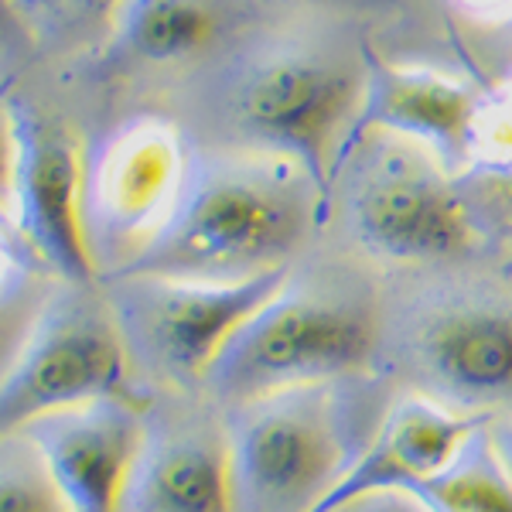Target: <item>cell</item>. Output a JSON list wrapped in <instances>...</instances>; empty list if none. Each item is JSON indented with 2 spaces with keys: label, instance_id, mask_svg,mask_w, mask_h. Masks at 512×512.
Instances as JSON below:
<instances>
[{
  "label": "cell",
  "instance_id": "1",
  "mask_svg": "<svg viewBox=\"0 0 512 512\" xmlns=\"http://www.w3.org/2000/svg\"><path fill=\"white\" fill-rule=\"evenodd\" d=\"M321 209L315 181L291 161L188 168L171 219L113 277L233 284L291 267Z\"/></svg>",
  "mask_w": 512,
  "mask_h": 512
},
{
  "label": "cell",
  "instance_id": "2",
  "mask_svg": "<svg viewBox=\"0 0 512 512\" xmlns=\"http://www.w3.org/2000/svg\"><path fill=\"white\" fill-rule=\"evenodd\" d=\"M338 383L294 386L222 410L236 512H315L376 431Z\"/></svg>",
  "mask_w": 512,
  "mask_h": 512
},
{
  "label": "cell",
  "instance_id": "3",
  "mask_svg": "<svg viewBox=\"0 0 512 512\" xmlns=\"http://www.w3.org/2000/svg\"><path fill=\"white\" fill-rule=\"evenodd\" d=\"M376 338L366 304L287 284L229 338L202 376V390L212 407L229 410L294 386L338 383L369 366Z\"/></svg>",
  "mask_w": 512,
  "mask_h": 512
},
{
  "label": "cell",
  "instance_id": "4",
  "mask_svg": "<svg viewBox=\"0 0 512 512\" xmlns=\"http://www.w3.org/2000/svg\"><path fill=\"white\" fill-rule=\"evenodd\" d=\"M287 284H291V267H277L233 284L110 277L106 301L117 315L134 373L185 390V386H202V376L209 373L229 338Z\"/></svg>",
  "mask_w": 512,
  "mask_h": 512
},
{
  "label": "cell",
  "instance_id": "5",
  "mask_svg": "<svg viewBox=\"0 0 512 512\" xmlns=\"http://www.w3.org/2000/svg\"><path fill=\"white\" fill-rule=\"evenodd\" d=\"M144 400L134 386V366L110 301L89 287L55 297L28 328L21 349L7 359L0 386V427L21 431L55 410L99 400Z\"/></svg>",
  "mask_w": 512,
  "mask_h": 512
},
{
  "label": "cell",
  "instance_id": "6",
  "mask_svg": "<svg viewBox=\"0 0 512 512\" xmlns=\"http://www.w3.org/2000/svg\"><path fill=\"white\" fill-rule=\"evenodd\" d=\"M4 202L11 233L65 284L93 287L99 270L82 222L86 161L55 117L11 96L4 110Z\"/></svg>",
  "mask_w": 512,
  "mask_h": 512
},
{
  "label": "cell",
  "instance_id": "7",
  "mask_svg": "<svg viewBox=\"0 0 512 512\" xmlns=\"http://www.w3.org/2000/svg\"><path fill=\"white\" fill-rule=\"evenodd\" d=\"M185 178L181 140L161 120H134L99 144L82 185V222L99 274H120L161 233Z\"/></svg>",
  "mask_w": 512,
  "mask_h": 512
},
{
  "label": "cell",
  "instance_id": "8",
  "mask_svg": "<svg viewBox=\"0 0 512 512\" xmlns=\"http://www.w3.org/2000/svg\"><path fill=\"white\" fill-rule=\"evenodd\" d=\"M362 86L321 59H274L253 69L236 93V127L250 144L291 161L328 202L338 147L352 134Z\"/></svg>",
  "mask_w": 512,
  "mask_h": 512
},
{
  "label": "cell",
  "instance_id": "9",
  "mask_svg": "<svg viewBox=\"0 0 512 512\" xmlns=\"http://www.w3.org/2000/svg\"><path fill=\"white\" fill-rule=\"evenodd\" d=\"M410 373L420 396L461 414H512V304L461 297L441 304L410 335Z\"/></svg>",
  "mask_w": 512,
  "mask_h": 512
},
{
  "label": "cell",
  "instance_id": "10",
  "mask_svg": "<svg viewBox=\"0 0 512 512\" xmlns=\"http://www.w3.org/2000/svg\"><path fill=\"white\" fill-rule=\"evenodd\" d=\"M441 171L414 161L369 171L349 195V222L359 243L396 263H441L472 250V209Z\"/></svg>",
  "mask_w": 512,
  "mask_h": 512
},
{
  "label": "cell",
  "instance_id": "11",
  "mask_svg": "<svg viewBox=\"0 0 512 512\" xmlns=\"http://www.w3.org/2000/svg\"><path fill=\"white\" fill-rule=\"evenodd\" d=\"M151 400H99L21 427L45 454L69 512H120L147 427ZM14 434V431H11Z\"/></svg>",
  "mask_w": 512,
  "mask_h": 512
},
{
  "label": "cell",
  "instance_id": "12",
  "mask_svg": "<svg viewBox=\"0 0 512 512\" xmlns=\"http://www.w3.org/2000/svg\"><path fill=\"white\" fill-rule=\"evenodd\" d=\"M120 512H236L222 414L147 403L144 444L130 468Z\"/></svg>",
  "mask_w": 512,
  "mask_h": 512
},
{
  "label": "cell",
  "instance_id": "13",
  "mask_svg": "<svg viewBox=\"0 0 512 512\" xmlns=\"http://www.w3.org/2000/svg\"><path fill=\"white\" fill-rule=\"evenodd\" d=\"M362 130L407 137L431 154L437 168L458 171L475 158L478 96L458 79L369 55L352 134Z\"/></svg>",
  "mask_w": 512,
  "mask_h": 512
},
{
  "label": "cell",
  "instance_id": "14",
  "mask_svg": "<svg viewBox=\"0 0 512 512\" xmlns=\"http://www.w3.org/2000/svg\"><path fill=\"white\" fill-rule=\"evenodd\" d=\"M489 417L461 414L431 396H407L379 420L376 434L355 454L342 482L315 512H332L345 502L376 492H414L420 482L444 472L451 458Z\"/></svg>",
  "mask_w": 512,
  "mask_h": 512
},
{
  "label": "cell",
  "instance_id": "15",
  "mask_svg": "<svg viewBox=\"0 0 512 512\" xmlns=\"http://www.w3.org/2000/svg\"><path fill=\"white\" fill-rule=\"evenodd\" d=\"M216 31V11L205 0H127L117 14L120 52L151 65L195 59Z\"/></svg>",
  "mask_w": 512,
  "mask_h": 512
},
{
  "label": "cell",
  "instance_id": "16",
  "mask_svg": "<svg viewBox=\"0 0 512 512\" xmlns=\"http://www.w3.org/2000/svg\"><path fill=\"white\" fill-rule=\"evenodd\" d=\"M410 495L427 512H512V475L492 444L489 420L468 437L444 472L420 482Z\"/></svg>",
  "mask_w": 512,
  "mask_h": 512
},
{
  "label": "cell",
  "instance_id": "17",
  "mask_svg": "<svg viewBox=\"0 0 512 512\" xmlns=\"http://www.w3.org/2000/svg\"><path fill=\"white\" fill-rule=\"evenodd\" d=\"M0 512H69L45 454L21 431L0 441Z\"/></svg>",
  "mask_w": 512,
  "mask_h": 512
},
{
  "label": "cell",
  "instance_id": "18",
  "mask_svg": "<svg viewBox=\"0 0 512 512\" xmlns=\"http://www.w3.org/2000/svg\"><path fill=\"white\" fill-rule=\"evenodd\" d=\"M332 512H427L414 495L407 492H376V495H362L355 502H345Z\"/></svg>",
  "mask_w": 512,
  "mask_h": 512
},
{
  "label": "cell",
  "instance_id": "19",
  "mask_svg": "<svg viewBox=\"0 0 512 512\" xmlns=\"http://www.w3.org/2000/svg\"><path fill=\"white\" fill-rule=\"evenodd\" d=\"M482 175L506 202H512V144H506L495 158L482 164Z\"/></svg>",
  "mask_w": 512,
  "mask_h": 512
},
{
  "label": "cell",
  "instance_id": "20",
  "mask_svg": "<svg viewBox=\"0 0 512 512\" xmlns=\"http://www.w3.org/2000/svg\"><path fill=\"white\" fill-rule=\"evenodd\" d=\"M55 7H62V11H69L72 18H117L120 7L127 4V0H52Z\"/></svg>",
  "mask_w": 512,
  "mask_h": 512
},
{
  "label": "cell",
  "instance_id": "21",
  "mask_svg": "<svg viewBox=\"0 0 512 512\" xmlns=\"http://www.w3.org/2000/svg\"><path fill=\"white\" fill-rule=\"evenodd\" d=\"M489 434H492L495 451H499V458L506 461V468H509V475H512V414L499 417L495 424L489 420Z\"/></svg>",
  "mask_w": 512,
  "mask_h": 512
},
{
  "label": "cell",
  "instance_id": "22",
  "mask_svg": "<svg viewBox=\"0 0 512 512\" xmlns=\"http://www.w3.org/2000/svg\"><path fill=\"white\" fill-rule=\"evenodd\" d=\"M465 4L478 7V11H506V7H512V0H465Z\"/></svg>",
  "mask_w": 512,
  "mask_h": 512
},
{
  "label": "cell",
  "instance_id": "23",
  "mask_svg": "<svg viewBox=\"0 0 512 512\" xmlns=\"http://www.w3.org/2000/svg\"><path fill=\"white\" fill-rule=\"evenodd\" d=\"M509 270H512V260H509Z\"/></svg>",
  "mask_w": 512,
  "mask_h": 512
}]
</instances>
